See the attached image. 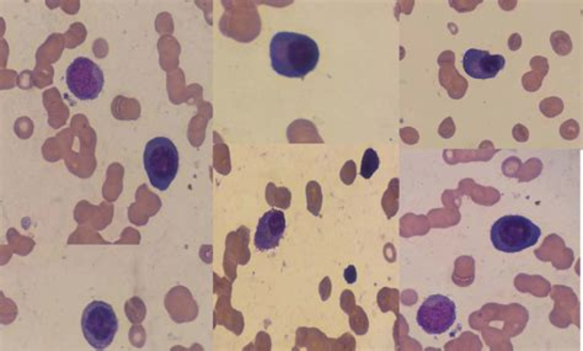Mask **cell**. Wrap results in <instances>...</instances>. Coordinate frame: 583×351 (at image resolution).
<instances>
[{"label":"cell","instance_id":"cell-1","mask_svg":"<svg viewBox=\"0 0 583 351\" xmlns=\"http://www.w3.org/2000/svg\"><path fill=\"white\" fill-rule=\"evenodd\" d=\"M270 60L277 75L286 78H304L317 68L320 51L313 38L282 31L271 38Z\"/></svg>","mask_w":583,"mask_h":351},{"label":"cell","instance_id":"cell-2","mask_svg":"<svg viewBox=\"0 0 583 351\" xmlns=\"http://www.w3.org/2000/svg\"><path fill=\"white\" fill-rule=\"evenodd\" d=\"M143 163L149 181L155 189L165 191L173 183L178 172V152L173 140L155 137L146 143Z\"/></svg>","mask_w":583,"mask_h":351},{"label":"cell","instance_id":"cell-3","mask_svg":"<svg viewBox=\"0 0 583 351\" xmlns=\"http://www.w3.org/2000/svg\"><path fill=\"white\" fill-rule=\"evenodd\" d=\"M540 235V228L524 216H503L492 228L493 247L503 253H518L533 247Z\"/></svg>","mask_w":583,"mask_h":351},{"label":"cell","instance_id":"cell-4","mask_svg":"<svg viewBox=\"0 0 583 351\" xmlns=\"http://www.w3.org/2000/svg\"><path fill=\"white\" fill-rule=\"evenodd\" d=\"M82 330L94 349H106L119 331V318L113 306L104 301L89 303L83 312Z\"/></svg>","mask_w":583,"mask_h":351},{"label":"cell","instance_id":"cell-5","mask_svg":"<svg viewBox=\"0 0 583 351\" xmlns=\"http://www.w3.org/2000/svg\"><path fill=\"white\" fill-rule=\"evenodd\" d=\"M69 92L79 100H95L103 92L105 76L100 67L88 59L78 57L73 60L66 73Z\"/></svg>","mask_w":583,"mask_h":351},{"label":"cell","instance_id":"cell-6","mask_svg":"<svg viewBox=\"0 0 583 351\" xmlns=\"http://www.w3.org/2000/svg\"><path fill=\"white\" fill-rule=\"evenodd\" d=\"M457 319V306L443 295L429 296L417 312V324L427 334L445 333Z\"/></svg>","mask_w":583,"mask_h":351},{"label":"cell","instance_id":"cell-7","mask_svg":"<svg viewBox=\"0 0 583 351\" xmlns=\"http://www.w3.org/2000/svg\"><path fill=\"white\" fill-rule=\"evenodd\" d=\"M505 65V57L501 54H490L486 51L468 50L463 57L465 73L471 78L481 81L495 78Z\"/></svg>","mask_w":583,"mask_h":351},{"label":"cell","instance_id":"cell-8","mask_svg":"<svg viewBox=\"0 0 583 351\" xmlns=\"http://www.w3.org/2000/svg\"><path fill=\"white\" fill-rule=\"evenodd\" d=\"M286 231V217L282 211L271 210L261 217L255 233V245L260 251H271L280 244Z\"/></svg>","mask_w":583,"mask_h":351},{"label":"cell","instance_id":"cell-9","mask_svg":"<svg viewBox=\"0 0 583 351\" xmlns=\"http://www.w3.org/2000/svg\"><path fill=\"white\" fill-rule=\"evenodd\" d=\"M381 165V159H379L378 153L373 148H368L365 152L362 158L361 164V177L365 179H371L373 174L378 171Z\"/></svg>","mask_w":583,"mask_h":351},{"label":"cell","instance_id":"cell-10","mask_svg":"<svg viewBox=\"0 0 583 351\" xmlns=\"http://www.w3.org/2000/svg\"><path fill=\"white\" fill-rule=\"evenodd\" d=\"M551 44H553L554 51L556 53L562 54V56L571 52V38L566 33H563V31H556V33L551 35Z\"/></svg>","mask_w":583,"mask_h":351},{"label":"cell","instance_id":"cell-11","mask_svg":"<svg viewBox=\"0 0 583 351\" xmlns=\"http://www.w3.org/2000/svg\"><path fill=\"white\" fill-rule=\"evenodd\" d=\"M307 193L313 195V199L308 195V209L309 211H311L315 216H318L319 209H320L321 206V200H323V197H321L320 187H319V185L313 181V183L308 184Z\"/></svg>","mask_w":583,"mask_h":351},{"label":"cell","instance_id":"cell-12","mask_svg":"<svg viewBox=\"0 0 583 351\" xmlns=\"http://www.w3.org/2000/svg\"><path fill=\"white\" fill-rule=\"evenodd\" d=\"M356 175V165L355 163L347 162L345 167H343V172H341V178L345 181L346 184H351L355 180Z\"/></svg>","mask_w":583,"mask_h":351},{"label":"cell","instance_id":"cell-13","mask_svg":"<svg viewBox=\"0 0 583 351\" xmlns=\"http://www.w3.org/2000/svg\"><path fill=\"white\" fill-rule=\"evenodd\" d=\"M521 44H522L521 35L513 34L511 38H509L508 40L509 49H511L512 51H517L519 50V47H521Z\"/></svg>","mask_w":583,"mask_h":351},{"label":"cell","instance_id":"cell-14","mask_svg":"<svg viewBox=\"0 0 583 351\" xmlns=\"http://www.w3.org/2000/svg\"><path fill=\"white\" fill-rule=\"evenodd\" d=\"M345 279L347 283H353L357 280L356 267L351 265V267H347L345 270Z\"/></svg>","mask_w":583,"mask_h":351}]
</instances>
